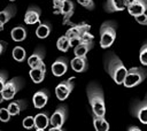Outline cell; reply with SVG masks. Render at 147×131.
Instances as JSON below:
<instances>
[{"label":"cell","instance_id":"4316f807","mask_svg":"<svg viewBox=\"0 0 147 131\" xmlns=\"http://www.w3.org/2000/svg\"><path fill=\"white\" fill-rule=\"evenodd\" d=\"M11 55H13V59H14L15 61L22 62V61H24V59H25V56H26V52H25V49H24L23 47H21V46H15V47L13 48Z\"/></svg>","mask_w":147,"mask_h":131},{"label":"cell","instance_id":"83f0119b","mask_svg":"<svg viewBox=\"0 0 147 131\" xmlns=\"http://www.w3.org/2000/svg\"><path fill=\"white\" fill-rule=\"evenodd\" d=\"M139 60L144 66H147V43H145L140 48Z\"/></svg>","mask_w":147,"mask_h":131},{"label":"cell","instance_id":"9c48e42d","mask_svg":"<svg viewBox=\"0 0 147 131\" xmlns=\"http://www.w3.org/2000/svg\"><path fill=\"white\" fill-rule=\"evenodd\" d=\"M91 25L87 23H82V24H77L74 25L72 28H70L67 32L65 36L71 40V45H74V43H79V38L82 37V34L86 31H90Z\"/></svg>","mask_w":147,"mask_h":131},{"label":"cell","instance_id":"d590c367","mask_svg":"<svg viewBox=\"0 0 147 131\" xmlns=\"http://www.w3.org/2000/svg\"><path fill=\"white\" fill-rule=\"evenodd\" d=\"M7 48V43H3V41H0V55L5 52V49Z\"/></svg>","mask_w":147,"mask_h":131},{"label":"cell","instance_id":"74e56055","mask_svg":"<svg viewBox=\"0 0 147 131\" xmlns=\"http://www.w3.org/2000/svg\"><path fill=\"white\" fill-rule=\"evenodd\" d=\"M2 101H5V99H3V97H2V93H0V103H1Z\"/></svg>","mask_w":147,"mask_h":131},{"label":"cell","instance_id":"9a60e30c","mask_svg":"<svg viewBox=\"0 0 147 131\" xmlns=\"http://www.w3.org/2000/svg\"><path fill=\"white\" fill-rule=\"evenodd\" d=\"M29 75H30V78L33 80V83H41L45 78V75H46V66L45 63L42 62L41 64L34 67V68H31V70L29 71Z\"/></svg>","mask_w":147,"mask_h":131},{"label":"cell","instance_id":"7402d4cb","mask_svg":"<svg viewBox=\"0 0 147 131\" xmlns=\"http://www.w3.org/2000/svg\"><path fill=\"white\" fill-rule=\"evenodd\" d=\"M93 48V41H88V43H78L75 48H74V53L75 56H86V54Z\"/></svg>","mask_w":147,"mask_h":131},{"label":"cell","instance_id":"2e32d148","mask_svg":"<svg viewBox=\"0 0 147 131\" xmlns=\"http://www.w3.org/2000/svg\"><path fill=\"white\" fill-rule=\"evenodd\" d=\"M70 66L76 72H84L88 68V62L86 56H75L70 61Z\"/></svg>","mask_w":147,"mask_h":131},{"label":"cell","instance_id":"603a6c76","mask_svg":"<svg viewBox=\"0 0 147 131\" xmlns=\"http://www.w3.org/2000/svg\"><path fill=\"white\" fill-rule=\"evenodd\" d=\"M10 37L14 41H23L25 38H26V30L24 26L22 25H17L15 28L11 29L10 31Z\"/></svg>","mask_w":147,"mask_h":131},{"label":"cell","instance_id":"f546056e","mask_svg":"<svg viewBox=\"0 0 147 131\" xmlns=\"http://www.w3.org/2000/svg\"><path fill=\"white\" fill-rule=\"evenodd\" d=\"M10 117H11V115H10L8 108H5V107L0 108V121H1V122H3V123L9 122Z\"/></svg>","mask_w":147,"mask_h":131},{"label":"cell","instance_id":"60d3db41","mask_svg":"<svg viewBox=\"0 0 147 131\" xmlns=\"http://www.w3.org/2000/svg\"><path fill=\"white\" fill-rule=\"evenodd\" d=\"M9 1H15V0H9Z\"/></svg>","mask_w":147,"mask_h":131},{"label":"cell","instance_id":"d4e9b609","mask_svg":"<svg viewBox=\"0 0 147 131\" xmlns=\"http://www.w3.org/2000/svg\"><path fill=\"white\" fill-rule=\"evenodd\" d=\"M51 31H52V25L49 23H47V22L40 23L38 25V28L36 29V36L40 39H44V38H47L49 36Z\"/></svg>","mask_w":147,"mask_h":131},{"label":"cell","instance_id":"4fadbf2b","mask_svg":"<svg viewBox=\"0 0 147 131\" xmlns=\"http://www.w3.org/2000/svg\"><path fill=\"white\" fill-rule=\"evenodd\" d=\"M40 15H41V10L39 7L37 6H30L26 11H25V15H24V22L26 24H36L40 21Z\"/></svg>","mask_w":147,"mask_h":131},{"label":"cell","instance_id":"6da1fadb","mask_svg":"<svg viewBox=\"0 0 147 131\" xmlns=\"http://www.w3.org/2000/svg\"><path fill=\"white\" fill-rule=\"evenodd\" d=\"M105 68L116 84H123L127 69L115 53L110 52L105 56Z\"/></svg>","mask_w":147,"mask_h":131},{"label":"cell","instance_id":"8fae6325","mask_svg":"<svg viewBox=\"0 0 147 131\" xmlns=\"http://www.w3.org/2000/svg\"><path fill=\"white\" fill-rule=\"evenodd\" d=\"M68 68H69V62H68V60H67L64 56L57 57V59L53 62V64H52V67H51L53 75L56 76V77L63 76V75L68 71Z\"/></svg>","mask_w":147,"mask_h":131},{"label":"cell","instance_id":"8992f818","mask_svg":"<svg viewBox=\"0 0 147 131\" xmlns=\"http://www.w3.org/2000/svg\"><path fill=\"white\" fill-rule=\"evenodd\" d=\"M23 85H24V79L21 77H15L11 78L10 80H7L1 92L5 101L11 100L15 97V94L23 87Z\"/></svg>","mask_w":147,"mask_h":131},{"label":"cell","instance_id":"d6986e66","mask_svg":"<svg viewBox=\"0 0 147 131\" xmlns=\"http://www.w3.org/2000/svg\"><path fill=\"white\" fill-rule=\"evenodd\" d=\"M74 13H75L74 2L71 0L63 1V3H62V10H61V15L63 16V21H62L63 24H67L70 21V18L74 15Z\"/></svg>","mask_w":147,"mask_h":131},{"label":"cell","instance_id":"7c38bea8","mask_svg":"<svg viewBox=\"0 0 147 131\" xmlns=\"http://www.w3.org/2000/svg\"><path fill=\"white\" fill-rule=\"evenodd\" d=\"M49 99V92L48 90L46 88H42V90H39L37 91L33 97H32V102H33V106L38 109H41L46 106L47 101Z\"/></svg>","mask_w":147,"mask_h":131},{"label":"cell","instance_id":"e575fe53","mask_svg":"<svg viewBox=\"0 0 147 131\" xmlns=\"http://www.w3.org/2000/svg\"><path fill=\"white\" fill-rule=\"evenodd\" d=\"M134 17H136V21H137L139 24L147 26V15H146L145 13H144V14H140V15H138V16H134Z\"/></svg>","mask_w":147,"mask_h":131},{"label":"cell","instance_id":"ffe728a7","mask_svg":"<svg viewBox=\"0 0 147 131\" xmlns=\"http://www.w3.org/2000/svg\"><path fill=\"white\" fill-rule=\"evenodd\" d=\"M7 108H8V110H9V113H10L11 116H16V115H18L21 111H23L24 109L28 108V102H26L25 100H22V99L15 100V101H11V102L8 105Z\"/></svg>","mask_w":147,"mask_h":131},{"label":"cell","instance_id":"5bb4252c","mask_svg":"<svg viewBox=\"0 0 147 131\" xmlns=\"http://www.w3.org/2000/svg\"><path fill=\"white\" fill-rule=\"evenodd\" d=\"M44 57H45V49L42 47H37L34 49V52L30 55V57L28 59V64L30 68H34L39 64H41L44 62Z\"/></svg>","mask_w":147,"mask_h":131},{"label":"cell","instance_id":"e0dca14e","mask_svg":"<svg viewBox=\"0 0 147 131\" xmlns=\"http://www.w3.org/2000/svg\"><path fill=\"white\" fill-rule=\"evenodd\" d=\"M127 1L126 0H107L105 5V10L108 13L122 11L126 8Z\"/></svg>","mask_w":147,"mask_h":131},{"label":"cell","instance_id":"f1b7e54d","mask_svg":"<svg viewBox=\"0 0 147 131\" xmlns=\"http://www.w3.org/2000/svg\"><path fill=\"white\" fill-rule=\"evenodd\" d=\"M22 125H23V128H25V129H28V130L33 129V128H34V117H32V116H26V117H24V120H23V122H22Z\"/></svg>","mask_w":147,"mask_h":131},{"label":"cell","instance_id":"ac0fdd59","mask_svg":"<svg viewBox=\"0 0 147 131\" xmlns=\"http://www.w3.org/2000/svg\"><path fill=\"white\" fill-rule=\"evenodd\" d=\"M49 124V117L46 111L38 113L34 116V129L37 131H44Z\"/></svg>","mask_w":147,"mask_h":131},{"label":"cell","instance_id":"ab89813d","mask_svg":"<svg viewBox=\"0 0 147 131\" xmlns=\"http://www.w3.org/2000/svg\"><path fill=\"white\" fill-rule=\"evenodd\" d=\"M60 1H65V0H60Z\"/></svg>","mask_w":147,"mask_h":131},{"label":"cell","instance_id":"484cf974","mask_svg":"<svg viewBox=\"0 0 147 131\" xmlns=\"http://www.w3.org/2000/svg\"><path fill=\"white\" fill-rule=\"evenodd\" d=\"M71 46H72V45H71V40H70L65 34L62 36V37H60V38L57 39V41H56V47H57V49L61 51V52H67Z\"/></svg>","mask_w":147,"mask_h":131},{"label":"cell","instance_id":"277c9868","mask_svg":"<svg viewBox=\"0 0 147 131\" xmlns=\"http://www.w3.org/2000/svg\"><path fill=\"white\" fill-rule=\"evenodd\" d=\"M146 77H147V69L140 67H132L131 69L127 70L123 85L125 87H134L139 85Z\"/></svg>","mask_w":147,"mask_h":131},{"label":"cell","instance_id":"30bf717a","mask_svg":"<svg viewBox=\"0 0 147 131\" xmlns=\"http://www.w3.org/2000/svg\"><path fill=\"white\" fill-rule=\"evenodd\" d=\"M129 14L132 16H138L140 14H144L147 10V0H131L127 1L126 5Z\"/></svg>","mask_w":147,"mask_h":131},{"label":"cell","instance_id":"ba28073f","mask_svg":"<svg viewBox=\"0 0 147 131\" xmlns=\"http://www.w3.org/2000/svg\"><path fill=\"white\" fill-rule=\"evenodd\" d=\"M131 113L144 124H147V94L142 101H136L131 107Z\"/></svg>","mask_w":147,"mask_h":131},{"label":"cell","instance_id":"1f68e13d","mask_svg":"<svg viewBox=\"0 0 147 131\" xmlns=\"http://www.w3.org/2000/svg\"><path fill=\"white\" fill-rule=\"evenodd\" d=\"M62 3H63V1H60V0H53V13H54V14H61V10H62Z\"/></svg>","mask_w":147,"mask_h":131},{"label":"cell","instance_id":"4dcf8cb0","mask_svg":"<svg viewBox=\"0 0 147 131\" xmlns=\"http://www.w3.org/2000/svg\"><path fill=\"white\" fill-rule=\"evenodd\" d=\"M80 6H83L84 8L88 9V10H93L95 5H94V1L93 0H76Z\"/></svg>","mask_w":147,"mask_h":131},{"label":"cell","instance_id":"7a4b0ae2","mask_svg":"<svg viewBox=\"0 0 147 131\" xmlns=\"http://www.w3.org/2000/svg\"><path fill=\"white\" fill-rule=\"evenodd\" d=\"M88 102L91 105L92 111L94 115L105 116L106 114V105H105V95L101 86L94 82L90 83L86 90Z\"/></svg>","mask_w":147,"mask_h":131},{"label":"cell","instance_id":"52a82bcc","mask_svg":"<svg viewBox=\"0 0 147 131\" xmlns=\"http://www.w3.org/2000/svg\"><path fill=\"white\" fill-rule=\"evenodd\" d=\"M74 77L69 78V79H65V80H62L61 83L57 84V86L55 87V95L56 98L60 100V101H63L65 100L69 94L72 92L74 87H75V82H74Z\"/></svg>","mask_w":147,"mask_h":131},{"label":"cell","instance_id":"44dd1931","mask_svg":"<svg viewBox=\"0 0 147 131\" xmlns=\"http://www.w3.org/2000/svg\"><path fill=\"white\" fill-rule=\"evenodd\" d=\"M16 14V6L15 5H9L7 6L3 10L0 11V25H5L7 22L10 21V18L13 16H15Z\"/></svg>","mask_w":147,"mask_h":131},{"label":"cell","instance_id":"5b68a950","mask_svg":"<svg viewBox=\"0 0 147 131\" xmlns=\"http://www.w3.org/2000/svg\"><path fill=\"white\" fill-rule=\"evenodd\" d=\"M67 116H68L67 106L64 105L59 106L49 117V124H51L49 131H61L64 122L67 121Z\"/></svg>","mask_w":147,"mask_h":131},{"label":"cell","instance_id":"f35d334b","mask_svg":"<svg viewBox=\"0 0 147 131\" xmlns=\"http://www.w3.org/2000/svg\"><path fill=\"white\" fill-rule=\"evenodd\" d=\"M2 29H3V26H2V25H0V31H2Z\"/></svg>","mask_w":147,"mask_h":131},{"label":"cell","instance_id":"836d02e7","mask_svg":"<svg viewBox=\"0 0 147 131\" xmlns=\"http://www.w3.org/2000/svg\"><path fill=\"white\" fill-rule=\"evenodd\" d=\"M8 79V74L6 71H0V93L2 92V88Z\"/></svg>","mask_w":147,"mask_h":131},{"label":"cell","instance_id":"3957f363","mask_svg":"<svg viewBox=\"0 0 147 131\" xmlns=\"http://www.w3.org/2000/svg\"><path fill=\"white\" fill-rule=\"evenodd\" d=\"M117 24L114 21H106L100 26V46L102 48H108L113 45L116 39Z\"/></svg>","mask_w":147,"mask_h":131},{"label":"cell","instance_id":"cb8c5ba5","mask_svg":"<svg viewBox=\"0 0 147 131\" xmlns=\"http://www.w3.org/2000/svg\"><path fill=\"white\" fill-rule=\"evenodd\" d=\"M93 125L96 131H108L109 123L105 120V116H98L93 114Z\"/></svg>","mask_w":147,"mask_h":131},{"label":"cell","instance_id":"d6a6232c","mask_svg":"<svg viewBox=\"0 0 147 131\" xmlns=\"http://www.w3.org/2000/svg\"><path fill=\"white\" fill-rule=\"evenodd\" d=\"M93 34L90 33V31H86L82 34V37L79 38V43H88V41H93Z\"/></svg>","mask_w":147,"mask_h":131},{"label":"cell","instance_id":"8d00e7d4","mask_svg":"<svg viewBox=\"0 0 147 131\" xmlns=\"http://www.w3.org/2000/svg\"><path fill=\"white\" fill-rule=\"evenodd\" d=\"M127 130H129V131H140V128H137V126H130Z\"/></svg>","mask_w":147,"mask_h":131}]
</instances>
